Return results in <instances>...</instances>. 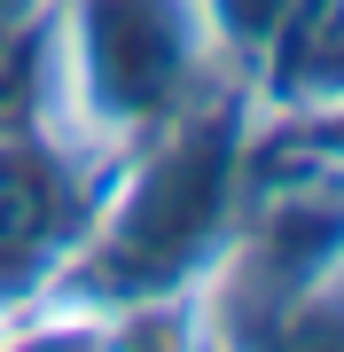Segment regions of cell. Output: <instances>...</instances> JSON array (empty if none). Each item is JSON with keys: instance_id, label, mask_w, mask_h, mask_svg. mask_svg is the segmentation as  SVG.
<instances>
[{"instance_id": "3957f363", "label": "cell", "mask_w": 344, "mask_h": 352, "mask_svg": "<svg viewBox=\"0 0 344 352\" xmlns=\"http://www.w3.org/2000/svg\"><path fill=\"white\" fill-rule=\"evenodd\" d=\"M266 321H274V352H344V258L297 282Z\"/></svg>"}, {"instance_id": "6da1fadb", "label": "cell", "mask_w": 344, "mask_h": 352, "mask_svg": "<svg viewBox=\"0 0 344 352\" xmlns=\"http://www.w3.org/2000/svg\"><path fill=\"white\" fill-rule=\"evenodd\" d=\"M227 212H235V102L204 94L196 110H180L172 126L141 141L126 188L94 204L87 219L94 235H78V251L63 258L71 298L110 305V314L157 305L211 258Z\"/></svg>"}, {"instance_id": "7a4b0ae2", "label": "cell", "mask_w": 344, "mask_h": 352, "mask_svg": "<svg viewBox=\"0 0 344 352\" xmlns=\"http://www.w3.org/2000/svg\"><path fill=\"white\" fill-rule=\"evenodd\" d=\"M94 204V164H78L71 141H47L39 126L0 133V298H32L63 274Z\"/></svg>"}]
</instances>
